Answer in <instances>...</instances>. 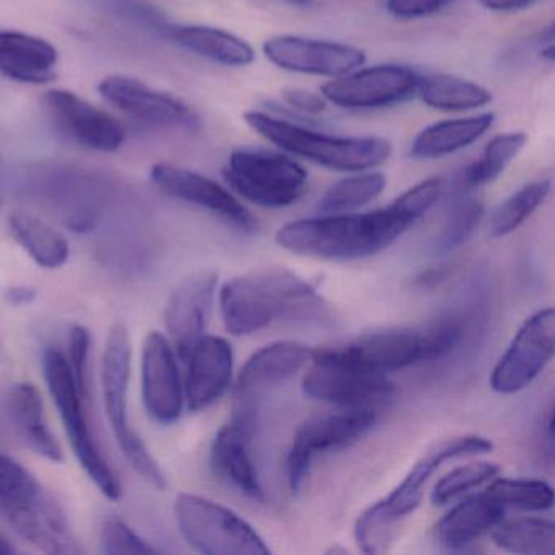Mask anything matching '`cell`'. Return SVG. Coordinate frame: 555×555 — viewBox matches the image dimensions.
Wrapping results in <instances>:
<instances>
[{
    "mask_svg": "<svg viewBox=\"0 0 555 555\" xmlns=\"http://www.w3.org/2000/svg\"><path fill=\"white\" fill-rule=\"evenodd\" d=\"M492 539L496 547L512 554H555V525L551 519L502 518L492 529Z\"/></svg>",
    "mask_w": 555,
    "mask_h": 555,
    "instance_id": "31",
    "label": "cell"
},
{
    "mask_svg": "<svg viewBox=\"0 0 555 555\" xmlns=\"http://www.w3.org/2000/svg\"><path fill=\"white\" fill-rule=\"evenodd\" d=\"M44 105L56 128L80 147L113 154L125 145L126 131L118 119L69 90H50Z\"/></svg>",
    "mask_w": 555,
    "mask_h": 555,
    "instance_id": "15",
    "label": "cell"
},
{
    "mask_svg": "<svg viewBox=\"0 0 555 555\" xmlns=\"http://www.w3.org/2000/svg\"><path fill=\"white\" fill-rule=\"evenodd\" d=\"M317 304V285L284 268L238 275L220 291L223 324L235 336L258 333L275 321L311 310Z\"/></svg>",
    "mask_w": 555,
    "mask_h": 555,
    "instance_id": "2",
    "label": "cell"
},
{
    "mask_svg": "<svg viewBox=\"0 0 555 555\" xmlns=\"http://www.w3.org/2000/svg\"><path fill=\"white\" fill-rule=\"evenodd\" d=\"M151 180L168 196L201 207L242 232H255L256 220L251 212L217 181L170 164H155L151 168Z\"/></svg>",
    "mask_w": 555,
    "mask_h": 555,
    "instance_id": "16",
    "label": "cell"
},
{
    "mask_svg": "<svg viewBox=\"0 0 555 555\" xmlns=\"http://www.w3.org/2000/svg\"><path fill=\"white\" fill-rule=\"evenodd\" d=\"M217 284L219 274L216 271H201L181 282L168 300L165 326L175 352L183 362H186L191 350L206 334Z\"/></svg>",
    "mask_w": 555,
    "mask_h": 555,
    "instance_id": "20",
    "label": "cell"
},
{
    "mask_svg": "<svg viewBox=\"0 0 555 555\" xmlns=\"http://www.w3.org/2000/svg\"><path fill=\"white\" fill-rule=\"evenodd\" d=\"M90 337L87 327L76 324L70 330L69 339V365L73 370L74 378H76L77 386L83 398H89V353H90Z\"/></svg>",
    "mask_w": 555,
    "mask_h": 555,
    "instance_id": "40",
    "label": "cell"
},
{
    "mask_svg": "<svg viewBox=\"0 0 555 555\" xmlns=\"http://www.w3.org/2000/svg\"><path fill=\"white\" fill-rule=\"evenodd\" d=\"M243 119L253 131L287 154L330 170L346 173L373 170L391 157V142L375 135L340 138L324 134L262 112L245 113Z\"/></svg>",
    "mask_w": 555,
    "mask_h": 555,
    "instance_id": "5",
    "label": "cell"
},
{
    "mask_svg": "<svg viewBox=\"0 0 555 555\" xmlns=\"http://www.w3.org/2000/svg\"><path fill=\"white\" fill-rule=\"evenodd\" d=\"M483 217V203L479 197L457 196L448 210L443 229L435 242V255H448L463 246L473 236Z\"/></svg>",
    "mask_w": 555,
    "mask_h": 555,
    "instance_id": "36",
    "label": "cell"
},
{
    "mask_svg": "<svg viewBox=\"0 0 555 555\" xmlns=\"http://www.w3.org/2000/svg\"><path fill=\"white\" fill-rule=\"evenodd\" d=\"M175 43L204 60L227 67H246L255 63L256 53L243 38L204 25H184L171 30Z\"/></svg>",
    "mask_w": 555,
    "mask_h": 555,
    "instance_id": "28",
    "label": "cell"
},
{
    "mask_svg": "<svg viewBox=\"0 0 555 555\" xmlns=\"http://www.w3.org/2000/svg\"><path fill=\"white\" fill-rule=\"evenodd\" d=\"M142 398L158 424H175L183 414L184 386L170 340L151 333L142 349Z\"/></svg>",
    "mask_w": 555,
    "mask_h": 555,
    "instance_id": "19",
    "label": "cell"
},
{
    "mask_svg": "<svg viewBox=\"0 0 555 555\" xmlns=\"http://www.w3.org/2000/svg\"><path fill=\"white\" fill-rule=\"evenodd\" d=\"M301 388L308 398L339 409L382 411L396 396L388 375L369 372L340 356L337 349L314 350Z\"/></svg>",
    "mask_w": 555,
    "mask_h": 555,
    "instance_id": "10",
    "label": "cell"
},
{
    "mask_svg": "<svg viewBox=\"0 0 555 555\" xmlns=\"http://www.w3.org/2000/svg\"><path fill=\"white\" fill-rule=\"evenodd\" d=\"M500 467L495 463L477 461V463L463 464L444 474L431 490V503L435 506L448 505L454 500L461 499L473 489L489 482L499 476Z\"/></svg>",
    "mask_w": 555,
    "mask_h": 555,
    "instance_id": "37",
    "label": "cell"
},
{
    "mask_svg": "<svg viewBox=\"0 0 555 555\" xmlns=\"http://www.w3.org/2000/svg\"><path fill=\"white\" fill-rule=\"evenodd\" d=\"M486 493L505 509L545 512L554 505V490L544 480L493 477Z\"/></svg>",
    "mask_w": 555,
    "mask_h": 555,
    "instance_id": "35",
    "label": "cell"
},
{
    "mask_svg": "<svg viewBox=\"0 0 555 555\" xmlns=\"http://www.w3.org/2000/svg\"><path fill=\"white\" fill-rule=\"evenodd\" d=\"M129 378H131V339L125 324L116 323L109 330L105 352H103L102 385L106 415L126 460L138 470L142 479L157 489H165L167 479L160 464L152 456L151 451L129 422Z\"/></svg>",
    "mask_w": 555,
    "mask_h": 555,
    "instance_id": "7",
    "label": "cell"
},
{
    "mask_svg": "<svg viewBox=\"0 0 555 555\" xmlns=\"http://www.w3.org/2000/svg\"><path fill=\"white\" fill-rule=\"evenodd\" d=\"M417 95L428 108L447 113L473 112L493 100L492 92L486 87L448 74L421 77Z\"/></svg>",
    "mask_w": 555,
    "mask_h": 555,
    "instance_id": "30",
    "label": "cell"
},
{
    "mask_svg": "<svg viewBox=\"0 0 555 555\" xmlns=\"http://www.w3.org/2000/svg\"><path fill=\"white\" fill-rule=\"evenodd\" d=\"M15 552L17 548L12 545V542L5 535L0 534V555H12Z\"/></svg>",
    "mask_w": 555,
    "mask_h": 555,
    "instance_id": "45",
    "label": "cell"
},
{
    "mask_svg": "<svg viewBox=\"0 0 555 555\" xmlns=\"http://www.w3.org/2000/svg\"><path fill=\"white\" fill-rule=\"evenodd\" d=\"M554 350L555 313L552 308H545L519 327L490 375V388L499 395L522 391L548 365Z\"/></svg>",
    "mask_w": 555,
    "mask_h": 555,
    "instance_id": "13",
    "label": "cell"
},
{
    "mask_svg": "<svg viewBox=\"0 0 555 555\" xmlns=\"http://www.w3.org/2000/svg\"><path fill=\"white\" fill-rule=\"evenodd\" d=\"M421 76L399 64L359 67L324 83L321 95L344 109H382L399 105L417 95Z\"/></svg>",
    "mask_w": 555,
    "mask_h": 555,
    "instance_id": "12",
    "label": "cell"
},
{
    "mask_svg": "<svg viewBox=\"0 0 555 555\" xmlns=\"http://www.w3.org/2000/svg\"><path fill=\"white\" fill-rule=\"evenodd\" d=\"M258 409L233 408L229 424L220 428L210 448L214 473L248 499L262 502L264 490L251 457Z\"/></svg>",
    "mask_w": 555,
    "mask_h": 555,
    "instance_id": "17",
    "label": "cell"
},
{
    "mask_svg": "<svg viewBox=\"0 0 555 555\" xmlns=\"http://www.w3.org/2000/svg\"><path fill=\"white\" fill-rule=\"evenodd\" d=\"M102 551L108 555L157 554V548L142 539L128 522L109 516L102 528Z\"/></svg>",
    "mask_w": 555,
    "mask_h": 555,
    "instance_id": "38",
    "label": "cell"
},
{
    "mask_svg": "<svg viewBox=\"0 0 555 555\" xmlns=\"http://www.w3.org/2000/svg\"><path fill=\"white\" fill-rule=\"evenodd\" d=\"M57 64L60 54L44 38L0 30V76L5 79L41 86L56 79Z\"/></svg>",
    "mask_w": 555,
    "mask_h": 555,
    "instance_id": "24",
    "label": "cell"
},
{
    "mask_svg": "<svg viewBox=\"0 0 555 555\" xmlns=\"http://www.w3.org/2000/svg\"><path fill=\"white\" fill-rule=\"evenodd\" d=\"M285 4L295 5V8H310L314 0H282Z\"/></svg>",
    "mask_w": 555,
    "mask_h": 555,
    "instance_id": "46",
    "label": "cell"
},
{
    "mask_svg": "<svg viewBox=\"0 0 555 555\" xmlns=\"http://www.w3.org/2000/svg\"><path fill=\"white\" fill-rule=\"evenodd\" d=\"M0 515L38 551L80 554L63 506L14 457L0 453Z\"/></svg>",
    "mask_w": 555,
    "mask_h": 555,
    "instance_id": "4",
    "label": "cell"
},
{
    "mask_svg": "<svg viewBox=\"0 0 555 555\" xmlns=\"http://www.w3.org/2000/svg\"><path fill=\"white\" fill-rule=\"evenodd\" d=\"M9 229L15 242L41 268L60 269L69 259L70 246L66 236L40 217L14 212L9 217Z\"/></svg>",
    "mask_w": 555,
    "mask_h": 555,
    "instance_id": "29",
    "label": "cell"
},
{
    "mask_svg": "<svg viewBox=\"0 0 555 555\" xmlns=\"http://www.w3.org/2000/svg\"><path fill=\"white\" fill-rule=\"evenodd\" d=\"M314 350L295 340H279L249 357L236 378L233 408L258 409L259 399L305 369Z\"/></svg>",
    "mask_w": 555,
    "mask_h": 555,
    "instance_id": "21",
    "label": "cell"
},
{
    "mask_svg": "<svg viewBox=\"0 0 555 555\" xmlns=\"http://www.w3.org/2000/svg\"><path fill=\"white\" fill-rule=\"evenodd\" d=\"M483 9L490 12H509L522 11V9L531 8L538 0H477Z\"/></svg>",
    "mask_w": 555,
    "mask_h": 555,
    "instance_id": "43",
    "label": "cell"
},
{
    "mask_svg": "<svg viewBox=\"0 0 555 555\" xmlns=\"http://www.w3.org/2000/svg\"><path fill=\"white\" fill-rule=\"evenodd\" d=\"M337 352L369 372L389 375L422 362V333L408 327H388L360 336L353 343L337 347Z\"/></svg>",
    "mask_w": 555,
    "mask_h": 555,
    "instance_id": "23",
    "label": "cell"
},
{
    "mask_svg": "<svg viewBox=\"0 0 555 555\" xmlns=\"http://www.w3.org/2000/svg\"><path fill=\"white\" fill-rule=\"evenodd\" d=\"M99 93L105 102L135 121L160 128H196V116L186 103L142 80L109 76L100 82Z\"/></svg>",
    "mask_w": 555,
    "mask_h": 555,
    "instance_id": "18",
    "label": "cell"
},
{
    "mask_svg": "<svg viewBox=\"0 0 555 555\" xmlns=\"http://www.w3.org/2000/svg\"><path fill=\"white\" fill-rule=\"evenodd\" d=\"M492 450V441L480 435H457L431 444L389 495L359 515L353 528L359 547L365 554L386 551L396 526L418 508L428 480L444 463L460 457L479 456Z\"/></svg>",
    "mask_w": 555,
    "mask_h": 555,
    "instance_id": "3",
    "label": "cell"
},
{
    "mask_svg": "<svg viewBox=\"0 0 555 555\" xmlns=\"http://www.w3.org/2000/svg\"><path fill=\"white\" fill-rule=\"evenodd\" d=\"M443 193L440 178L421 181L372 212L321 214L279 229L275 242L294 255L324 261H357L378 255L421 220Z\"/></svg>",
    "mask_w": 555,
    "mask_h": 555,
    "instance_id": "1",
    "label": "cell"
},
{
    "mask_svg": "<svg viewBox=\"0 0 555 555\" xmlns=\"http://www.w3.org/2000/svg\"><path fill=\"white\" fill-rule=\"evenodd\" d=\"M505 518V508L486 492L466 496L435 528V539L448 551H463L479 541Z\"/></svg>",
    "mask_w": 555,
    "mask_h": 555,
    "instance_id": "26",
    "label": "cell"
},
{
    "mask_svg": "<svg viewBox=\"0 0 555 555\" xmlns=\"http://www.w3.org/2000/svg\"><path fill=\"white\" fill-rule=\"evenodd\" d=\"M493 122V113L435 122L415 135L411 155L417 160H437L456 154L486 135Z\"/></svg>",
    "mask_w": 555,
    "mask_h": 555,
    "instance_id": "27",
    "label": "cell"
},
{
    "mask_svg": "<svg viewBox=\"0 0 555 555\" xmlns=\"http://www.w3.org/2000/svg\"><path fill=\"white\" fill-rule=\"evenodd\" d=\"M37 291L34 287H27V285H17V287H11L5 292V298L14 307L30 305L37 298Z\"/></svg>",
    "mask_w": 555,
    "mask_h": 555,
    "instance_id": "44",
    "label": "cell"
},
{
    "mask_svg": "<svg viewBox=\"0 0 555 555\" xmlns=\"http://www.w3.org/2000/svg\"><path fill=\"white\" fill-rule=\"evenodd\" d=\"M453 0H386V11L401 21H418L443 11Z\"/></svg>",
    "mask_w": 555,
    "mask_h": 555,
    "instance_id": "41",
    "label": "cell"
},
{
    "mask_svg": "<svg viewBox=\"0 0 555 555\" xmlns=\"http://www.w3.org/2000/svg\"><path fill=\"white\" fill-rule=\"evenodd\" d=\"M372 409H340L305 422L295 431L287 456L288 487L298 493L307 482L311 464L320 454L344 450L362 440L378 422Z\"/></svg>",
    "mask_w": 555,
    "mask_h": 555,
    "instance_id": "11",
    "label": "cell"
},
{
    "mask_svg": "<svg viewBox=\"0 0 555 555\" xmlns=\"http://www.w3.org/2000/svg\"><path fill=\"white\" fill-rule=\"evenodd\" d=\"M173 513L181 535L201 554H271L264 539L246 519L206 496L180 493Z\"/></svg>",
    "mask_w": 555,
    "mask_h": 555,
    "instance_id": "9",
    "label": "cell"
},
{
    "mask_svg": "<svg viewBox=\"0 0 555 555\" xmlns=\"http://www.w3.org/2000/svg\"><path fill=\"white\" fill-rule=\"evenodd\" d=\"M5 414L18 437L51 463L64 461L63 448L44 417L43 399L37 386L17 383L5 395Z\"/></svg>",
    "mask_w": 555,
    "mask_h": 555,
    "instance_id": "25",
    "label": "cell"
},
{
    "mask_svg": "<svg viewBox=\"0 0 555 555\" xmlns=\"http://www.w3.org/2000/svg\"><path fill=\"white\" fill-rule=\"evenodd\" d=\"M262 53L269 63L287 73L333 79L359 69L366 61L365 53L350 44L295 35L269 38L262 44Z\"/></svg>",
    "mask_w": 555,
    "mask_h": 555,
    "instance_id": "14",
    "label": "cell"
},
{
    "mask_svg": "<svg viewBox=\"0 0 555 555\" xmlns=\"http://www.w3.org/2000/svg\"><path fill=\"white\" fill-rule=\"evenodd\" d=\"M43 372L51 398L60 411L61 421L69 435L70 447L86 470L89 479L99 487L109 500H119L122 495L121 482L103 457L83 409L82 392L77 386L70 370L69 360L61 350L50 347L43 353Z\"/></svg>",
    "mask_w": 555,
    "mask_h": 555,
    "instance_id": "6",
    "label": "cell"
},
{
    "mask_svg": "<svg viewBox=\"0 0 555 555\" xmlns=\"http://www.w3.org/2000/svg\"><path fill=\"white\" fill-rule=\"evenodd\" d=\"M463 336V323L457 318L448 317L435 323L422 333V347H424V360L443 359L460 343Z\"/></svg>",
    "mask_w": 555,
    "mask_h": 555,
    "instance_id": "39",
    "label": "cell"
},
{
    "mask_svg": "<svg viewBox=\"0 0 555 555\" xmlns=\"http://www.w3.org/2000/svg\"><path fill=\"white\" fill-rule=\"evenodd\" d=\"M282 99L292 109H297L298 113H304V115H321V113L326 112L327 102L324 96L310 92V90H285L282 93Z\"/></svg>",
    "mask_w": 555,
    "mask_h": 555,
    "instance_id": "42",
    "label": "cell"
},
{
    "mask_svg": "<svg viewBox=\"0 0 555 555\" xmlns=\"http://www.w3.org/2000/svg\"><path fill=\"white\" fill-rule=\"evenodd\" d=\"M386 177L378 171H357L334 183L318 203L320 214H347L362 209L382 196Z\"/></svg>",
    "mask_w": 555,
    "mask_h": 555,
    "instance_id": "33",
    "label": "cell"
},
{
    "mask_svg": "<svg viewBox=\"0 0 555 555\" xmlns=\"http://www.w3.org/2000/svg\"><path fill=\"white\" fill-rule=\"evenodd\" d=\"M551 191L552 181L548 178H541L519 188L493 212L489 225L490 235L502 238L516 232L547 201Z\"/></svg>",
    "mask_w": 555,
    "mask_h": 555,
    "instance_id": "34",
    "label": "cell"
},
{
    "mask_svg": "<svg viewBox=\"0 0 555 555\" xmlns=\"http://www.w3.org/2000/svg\"><path fill=\"white\" fill-rule=\"evenodd\" d=\"M526 142H528V135L525 132H506L490 139L480 157L464 170L463 180H461L463 191L477 190L493 183L518 157Z\"/></svg>",
    "mask_w": 555,
    "mask_h": 555,
    "instance_id": "32",
    "label": "cell"
},
{
    "mask_svg": "<svg viewBox=\"0 0 555 555\" xmlns=\"http://www.w3.org/2000/svg\"><path fill=\"white\" fill-rule=\"evenodd\" d=\"M184 402L191 412L204 411L216 404L233 376V349L223 337L204 334L186 359Z\"/></svg>",
    "mask_w": 555,
    "mask_h": 555,
    "instance_id": "22",
    "label": "cell"
},
{
    "mask_svg": "<svg viewBox=\"0 0 555 555\" xmlns=\"http://www.w3.org/2000/svg\"><path fill=\"white\" fill-rule=\"evenodd\" d=\"M236 196L264 209L294 206L308 188V171L281 152L236 149L222 170Z\"/></svg>",
    "mask_w": 555,
    "mask_h": 555,
    "instance_id": "8",
    "label": "cell"
}]
</instances>
